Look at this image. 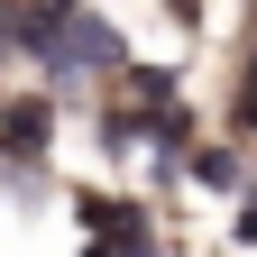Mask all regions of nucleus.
<instances>
[{
  "label": "nucleus",
  "mask_w": 257,
  "mask_h": 257,
  "mask_svg": "<svg viewBox=\"0 0 257 257\" xmlns=\"http://www.w3.org/2000/svg\"><path fill=\"white\" fill-rule=\"evenodd\" d=\"M184 10H193V0H184Z\"/></svg>",
  "instance_id": "obj_3"
},
{
  "label": "nucleus",
  "mask_w": 257,
  "mask_h": 257,
  "mask_svg": "<svg viewBox=\"0 0 257 257\" xmlns=\"http://www.w3.org/2000/svg\"><path fill=\"white\" fill-rule=\"evenodd\" d=\"M239 239H257V202H248V211H239Z\"/></svg>",
  "instance_id": "obj_2"
},
{
  "label": "nucleus",
  "mask_w": 257,
  "mask_h": 257,
  "mask_svg": "<svg viewBox=\"0 0 257 257\" xmlns=\"http://www.w3.org/2000/svg\"><path fill=\"white\" fill-rule=\"evenodd\" d=\"M193 184H202V193H239V156L230 147H202V156H193Z\"/></svg>",
  "instance_id": "obj_1"
}]
</instances>
